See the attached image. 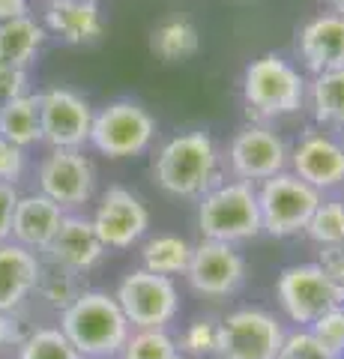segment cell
Instances as JSON below:
<instances>
[{"label":"cell","instance_id":"7","mask_svg":"<svg viewBox=\"0 0 344 359\" xmlns=\"http://www.w3.org/2000/svg\"><path fill=\"white\" fill-rule=\"evenodd\" d=\"M114 299L132 330H168V323L180 311V294H177L174 278L147 273V269L129 273L120 282Z\"/></svg>","mask_w":344,"mask_h":359},{"label":"cell","instance_id":"3","mask_svg":"<svg viewBox=\"0 0 344 359\" xmlns=\"http://www.w3.org/2000/svg\"><path fill=\"white\" fill-rule=\"evenodd\" d=\"M198 228L204 240H219L237 245L254 240L261 231L258 189L246 180H221L204 198H198Z\"/></svg>","mask_w":344,"mask_h":359},{"label":"cell","instance_id":"9","mask_svg":"<svg viewBox=\"0 0 344 359\" xmlns=\"http://www.w3.org/2000/svg\"><path fill=\"white\" fill-rule=\"evenodd\" d=\"M93 105L69 87H51L39 93L42 144L48 150H84L90 144Z\"/></svg>","mask_w":344,"mask_h":359},{"label":"cell","instance_id":"25","mask_svg":"<svg viewBox=\"0 0 344 359\" xmlns=\"http://www.w3.org/2000/svg\"><path fill=\"white\" fill-rule=\"evenodd\" d=\"M141 261L147 273H156V276H186L188 261H192V243L177 237V233H156L153 240L144 243V252H141Z\"/></svg>","mask_w":344,"mask_h":359},{"label":"cell","instance_id":"35","mask_svg":"<svg viewBox=\"0 0 344 359\" xmlns=\"http://www.w3.org/2000/svg\"><path fill=\"white\" fill-rule=\"evenodd\" d=\"M317 266L344 290V245H320Z\"/></svg>","mask_w":344,"mask_h":359},{"label":"cell","instance_id":"28","mask_svg":"<svg viewBox=\"0 0 344 359\" xmlns=\"http://www.w3.org/2000/svg\"><path fill=\"white\" fill-rule=\"evenodd\" d=\"M120 359H183V353L168 330H135Z\"/></svg>","mask_w":344,"mask_h":359},{"label":"cell","instance_id":"15","mask_svg":"<svg viewBox=\"0 0 344 359\" xmlns=\"http://www.w3.org/2000/svg\"><path fill=\"white\" fill-rule=\"evenodd\" d=\"M287 165L294 177L317 189L320 195L344 183V147L329 132H305L287 156Z\"/></svg>","mask_w":344,"mask_h":359},{"label":"cell","instance_id":"5","mask_svg":"<svg viewBox=\"0 0 344 359\" xmlns=\"http://www.w3.org/2000/svg\"><path fill=\"white\" fill-rule=\"evenodd\" d=\"M153 138H156V117L135 99H114L93 111L90 147L108 159L141 156Z\"/></svg>","mask_w":344,"mask_h":359},{"label":"cell","instance_id":"22","mask_svg":"<svg viewBox=\"0 0 344 359\" xmlns=\"http://www.w3.org/2000/svg\"><path fill=\"white\" fill-rule=\"evenodd\" d=\"M0 138L27 150L42 144V123H39V93H25L0 108Z\"/></svg>","mask_w":344,"mask_h":359},{"label":"cell","instance_id":"6","mask_svg":"<svg viewBox=\"0 0 344 359\" xmlns=\"http://www.w3.org/2000/svg\"><path fill=\"white\" fill-rule=\"evenodd\" d=\"M324 201V195L303 183L291 171H282L263 180L258 189V210H261V231L270 237H294L303 233L312 212Z\"/></svg>","mask_w":344,"mask_h":359},{"label":"cell","instance_id":"34","mask_svg":"<svg viewBox=\"0 0 344 359\" xmlns=\"http://www.w3.org/2000/svg\"><path fill=\"white\" fill-rule=\"evenodd\" d=\"M30 78H27V69H13V66H4L0 63V108L13 99L30 93L27 90Z\"/></svg>","mask_w":344,"mask_h":359},{"label":"cell","instance_id":"4","mask_svg":"<svg viewBox=\"0 0 344 359\" xmlns=\"http://www.w3.org/2000/svg\"><path fill=\"white\" fill-rule=\"evenodd\" d=\"M305 78L299 69L279 57V54H261L252 60L242 75V99L252 120H273L296 114L305 102Z\"/></svg>","mask_w":344,"mask_h":359},{"label":"cell","instance_id":"24","mask_svg":"<svg viewBox=\"0 0 344 359\" xmlns=\"http://www.w3.org/2000/svg\"><path fill=\"white\" fill-rule=\"evenodd\" d=\"M201 48V33L188 18H168L150 33V51L165 63H183Z\"/></svg>","mask_w":344,"mask_h":359},{"label":"cell","instance_id":"37","mask_svg":"<svg viewBox=\"0 0 344 359\" xmlns=\"http://www.w3.org/2000/svg\"><path fill=\"white\" fill-rule=\"evenodd\" d=\"M27 339V332L21 330L18 311H0V347H18Z\"/></svg>","mask_w":344,"mask_h":359},{"label":"cell","instance_id":"42","mask_svg":"<svg viewBox=\"0 0 344 359\" xmlns=\"http://www.w3.org/2000/svg\"><path fill=\"white\" fill-rule=\"evenodd\" d=\"M341 309H344V297H341Z\"/></svg>","mask_w":344,"mask_h":359},{"label":"cell","instance_id":"18","mask_svg":"<svg viewBox=\"0 0 344 359\" xmlns=\"http://www.w3.org/2000/svg\"><path fill=\"white\" fill-rule=\"evenodd\" d=\"M63 219H66V210L48 201L46 195L39 192L18 195L15 216H13V237L9 240L21 245V249L42 255L63 224Z\"/></svg>","mask_w":344,"mask_h":359},{"label":"cell","instance_id":"30","mask_svg":"<svg viewBox=\"0 0 344 359\" xmlns=\"http://www.w3.org/2000/svg\"><path fill=\"white\" fill-rule=\"evenodd\" d=\"M180 353L195 356V359H207L219 353V320H195L192 327L183 332V339L177 341Z\"/></svg>","mask_w":344,"mask_h":359},{"label":"cell","instance_id":"38","mask_svg":"<svg viewBox=\"0 0 344 359\" xmlns=\"http://www.w3.org/2000/svg\"><path fill=\"white\" fill-rule=\"evenodd\" d=\"M21 15H30V4L27 0H0V25L4 21H13Z\"/></svg>","mask_w":344,"mask_h":359},{"label":"cell","instance_id":"17","mask_svg":"<svg viewBox=\"0 0 344 359\" xmlns=\"http://www.w3.org/2000/svg\"><path fill=\"white\" fill-rule=\"evenodd\" d=\"M296 48L315 75L344 69V18L336 13H320L305 21L299 27Z\"/></svg>","mask_w":344,"mask_h":359},{"label":"cell","instance_id":"20","mask_svg":"<svg viewBox=\"0 0 344 359\" xmlns=\"http://www.w3.org/2000/svg\"><path fill=\"white\" fill-rule=\"evenodd\" d=\"M42 257L13 240L0 245V311H18L33 297Z\"/></svg>","mask_w":344,"mask_h":359},{"label":"cell","instance_id":"21","mask_svg":"<svg viewBox=\"0 0 344 359\" xmlns=\"http://www.w3.org/2000/svg\"><path fill=\"white\" fill-rule=\"evenodd\" d=\"M46 27L33 15H21L0 25V63L13 69H27L46 42Z\"/></svg>","mask_w":344,"mask_h":359},{"label":"cell","instance_id":"12","mask_svg":"<svg viewBox=\"0 0 344 359\" xmlns=\"http://www.w3.org/2000/svg\"><path fill=\"white\" fill-rule=\"evenodd\" d=\"M39 195L63 210L87 204L96 192V168L84 150H48L36 168Z\"/></svg>","mask_w":344,"mask_h":359},{"label":"cell","instance_id":"23","mask_svg":"<svg viewBox=\"0 0 344 359\" xmlns=\"http://www.w3.org/2000/svg\"><path fill=\"white\" fill-rule=\"evenodd\" d=\"M305 99L320 126L344 132V69L315 75V81L305 87Z\"/></svg>","mask_w":344,"mask_h":359},{"label":"cell","instance_id":"33","mask_svg":"<svg viewBox=\"0 0 344 359\" xmlns=\"http://www.w3.org/2000/svg\"><path fill=\"white\" fill-rule=\"evenodd\" d=\"M25 168H27V153L15 147V144H9L6 138H0V183L15 186L25 177Z\"/></svg>","mask_w":344,"mask_h":359},{"label":"cell","instance_id":"29","mask_svg":"<svg viewBox=\"0 0 344 359\" xmlns=\"http://www.w3.org/2000/svg\"><path fill=\"white\" fill-rule=\"evenodd\" d=\"M303 233L317 245H344V201H320Z\"/></svg>","mask_w":344,"mask_h":359},{"label":"cell","instance_id":"19","mask_svg":"<svg viewBox=\"0 0 344 359\" xmlns=\"http://www.w3.org/2000/svg\"><path fill=\"white\" fill-rule=\"evenodd\" d=\"M42 27L66 45H90L102 36L105 18L96 0H51Z\"/></svg>","mask_w":344,"mask_h":359},{"label":"cell","instance_id":"27","mask_svg":"<svg viewBox=\"0 0 344 359\" xmlns=\"http://www.w3.org/2000/svg\"><path fill=\"white\" fill-rule=\"evenodd\" d=\"M15 359H81L57 327H36L18 344Z\"/></svg>","mask_w":344,"mask_h":359},{"label":"cell","instance_id":"31","mask_svg":"<svg viewBox=\"0 0 344 359\" xmlns=\"http://www.w3.org/2000/svg\"><path fill=\"white\" fill-rule=\"evenodd\" d=\"M275 359H338V356L332 351H326L308 330H294V332L284 335L282 351Z\"/></svg>","mask_w":344,"mask_h":359},{"label":"cell","instance_id":"13","mask_svg":"<svg viewBox=\"0 0 344 359\" xmlns=\"http://www.w3.org/2000/svg\"><path fill=\"white\" fill-rule=\"evenodd\" d=\"M186 278L195 294L209 299H225L237 294L246 282V261L237 252V245L201 240L198 245H192V261H188Z\"/></svg>","mask_w":344,"mask_h":359},{"label":"cell","instance_id":"40","mask_svg":"<svg viewBox=\"0 0 344 359\" xmlns=\"http://www.w3.org/2000/svg\"><path fill=\"white\" fill-rule=\"evenodd\" d=\"M27 4H51V0H27Z\"/></svg>","mask_w":344,"mask_h":359},{"label":"cell","instance_id":"14","mask_svg":"<svg viewBox=\"0 0 344 359\" xmlns=\"http://www.w3.org/2000/svg\"><path fill=\"white\" fill-rule=\"evenodd\" d=\"M105 249L123 252L132 249L150 228L147 204L126 186H111L99 198L96 216L90 219Z\"/></svg>","mask_w":344,"mask_h":359},{"label":"cell","instance_id":"32","mask_svg":"<svg viewBox=\"0 0 344 359\" xmlns=\"http://www.w3.org/2000/svg\"><path fill=\"white\" fill-rule=\"evenodd\" d=\"M308 332H312L326 351H332L338 356L344 351V309L338 306V309H332L326 314H320L312 327H308Z\"/></svg>","mask_w":344,"mask_h":359},{"label":"cell","instance_id":"8","mask_svg":"<svg viewBox=\"0 0 344 359\" xmlns=\"http://www.w3.org/2000/svg\"><path fill=\"white\" fill-rule=\"evenodd\" d=\"M275 297L287 318L299 323V330H308L320 314L341 306L344 290L317 264H294L282 269L275 282Z\"/></svg>","mask_w":344,"mask_h":359},{"label":"cell","instance_id":"11","mask_svg":"<svg viewBox=\"0 0 344 359\" xmlns=\"http://www.w3.org/2000/svg\"><path fill=\"white\" fill-rule=\"evenodd\" d=\"M287 150L284 138L266 123H246L228 144V162L237 180L246 183H263L275 174L287 171Z\"/></svg>","mask_w":344,"mask_h":359},{"label":"cell","instance_id":"36","mask_svg":"<svg viewBox=\"0 0 344 359\" xmlns=\"http://www.w3.org/2000/svg\"><path fill=\"white\" fill-rule=\"evenodd\" d=\"M18 204V189L9 183H0V245L13 237V216Z\"/></svg>","mask_w":344,"mask_h":359},{"label":"cell","instance_id":"10","mask_svg":"<svg viewBox=\"0 0 344 359\" xmlns=\"http://www.w3.org/2000/svg\"><path fill=\"white\" fill-rule=\"evenodd\" d=\"M279 318L263 309H237L219 320V356L221 359H275L284 341Z\"/></svg>","mask_w":344,"mask_h":359},{"label":"cell","instance_id":"41","mask_svg":"<svg viewBox=\"0 0 344 359\" xmlns=\"http://www.w3.org/2000/svg\"><path fill=\"white\" fill-rule=\"evenodd\" d=\"M338 359H344V351H341V353H338Z\"/></svg>","mask_w":344,"mask_h":359},{"label":"cell","instance_id":"43","mask_svg":"<svg viewBox=\"0 0 344 359\" xmlns=\"http://www.w3.org/2000/svg\"><path fill=\"white\" fill-rule=\"evenodd\" d=\"M341 147H344V141H341Z\"/></svg>","mask_w":344,"mask_h":359},{"label":"cell","instance_id":"26","mask_svg":"<svg viewBox=\"0 0 344 359\" xmlns=\"http://www.w3.org/2000/svg\"><path fill=\"white\" fill-rule=\"evenodd\" d=\"M33 294H39V299L46 302V306L63 311L66 306H72L75 297L81 294L78 273H72V269H66L60 264L42 261V266H39V282H36V290H33Z\"/></svg>","mask_w":344,"mask_h":359},{"label":"cell","instance_id":"1","mask_svg":"<svg viewBox=\"0 0 344 359\" xmlns=\"http://www.w3.org/2000/svg\"><path fill=\"white\" fill-rule=\"evenodd\" d=\"M153 180L174 198H204L221 183L219 147L207 129L180 132L153 156Z\"/></svg>","mask_w":344,"mask_h":359},{"label":"cell","instance_id":"2","mask_svg":"<svg viewBox=\"0 0 344 359\" xmlns=\"http://www.w3.org/2000/svg\"><path fill=\"white\" fill-rule=\"evenodd\" d=\"M57 330L81 359H120L132 335L117 299L105 290H81L72 306L60 311Z\"/></svg>","mask_w":344,"mask_h":359},{"label":"cell","instance_id":"16","mask_svg":"<svg viewBox=\"0 0 344 359\" xmlns=\"http://www.w3.org/2000/svg\"><path fill=\"white\" fill-rule=\"evenodd\" d=\"M105 252L108 249L102 245V240H99L93 222L84 219V216H69V212H66L63 224L57 228L54 240L48 243V249L42 255H46V261L60 264V266L81 276L102 261Z\"/></svg>","mask_w":344,"mask_h":359},{"label":"cell","instance_id":"39","mask_svg":"<svg viewBox=\"0 0 344 359\" xmlns=\"http://www.w3.org/2000/svg\"><path fill=\"white\" fill-rule=\"evenodd\" d=\"M326 4H329V9H332V13L344 18V0H326Z\"/></svg>","mask_w":344,"mask_h":359}]
</instances>
